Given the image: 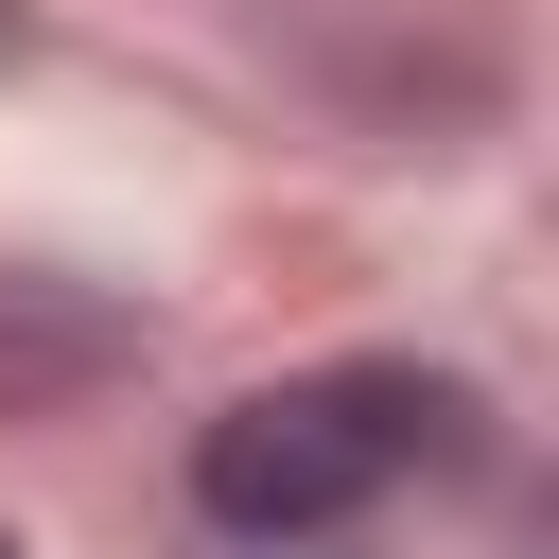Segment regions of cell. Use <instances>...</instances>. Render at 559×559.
Segmentation results:
<instances>
[{
    "label": "cell",
    "mask_w": 559,
    "mask_h": 559,
    "mask_svg": "<svg viewBox=\"0 0 559 559\" xmlns=\"http://www.w3.org/2000/svg\"><path fill=\"white\" fill-rule=\"evenodd\" d=\"M419 454H454V384H419V367H297V384H245L192 437V507L227 542H332Z\"/></svg>",
    "instance_id": "1"
},
{
    "label": "cell",
    "mask_w": 559,
    "mask_h": 559,
    "mask_svg": "<svg viewBox=\"0 0 559 559\" xmlns=\"http://www.w3.org/2000/svg\"><path fill=\"white\" fill-rule=\"evenodd\" d=\"M0 559H17V524H0Z\"/></svg>",
    "instance_id": "2"
}]
</instances>
